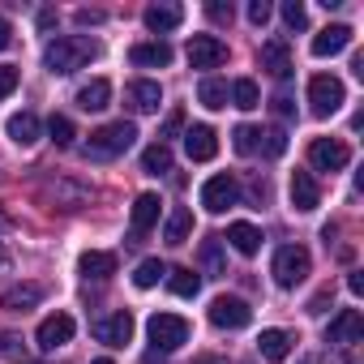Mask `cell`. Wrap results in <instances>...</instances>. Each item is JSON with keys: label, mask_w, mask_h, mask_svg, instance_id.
<instances>
[{"label": "cell", "mask_w": 364, "mask_h": 364, "mask_svg": "<svg viewBox=\"0 0 364 364\" xmlns=\"http://www.w3.org/2000/svg\"><path fill=\"white\" fill-rule=\"evenodd\" d=\"M240 202V185L232 176H210L206 185H202V206L210 210V215H223V210H232Z\"/></svg>", "instance_id": "cell-8"}, {"label": "cell", "mask_w": 364, "mask_h": 364, "mask_svg": "<svg viewBox=\"0 0 364 364\" xmlns=\"http://www.w3.org/2000/svg\"><path fill=\"white\" fill-rule=\"evenodd\" d=\"M228 245H232L236 253L253 257V253L262 249V232H257L253 223H232V228H228Z\"/></svg>", "instance_id": "cell-27"}, {"label": "cell", "mask_w": 364, "mask_h": 364, "mask_svg": "<svg viewBox=\"0 0 364 364\" xmlns=\"http://www.w3.org/2000/svg\"><path fill=\"white\" fill-rule=\"evenodd\" d=\"M95 56H99V43H95V39H82V35H60V39H52V43L43 48L48 73H60V77L86 69Z\"/></svg>", "instance_id": "cell-1"}, {"label": "cell", "mask_w": 364, "mask_h": 364, "mask_svg": "<svg viewBox=\"0 0 364 364\" xmlns=\"http://www.w3.org/2000/svg\"><path fill=\"white\" fill-rule=\"evenodd\" d=\"M43 296H48V287H43V283H14L5 296H0V304H5L9 313H26V309H35Z\"/></svg>", "instance_id": "cell-19"}, {"label": "cell", "mask_w": 364, "mask_h": 364, "mask_svg": "<svg viewBox=\"0 0 364 364\" xmlns=\"http://www.w3.org/2000/svg\"><path fill=\"white\" fill-rule=\"evenodd\" d=\"M232 103H236L240 112H253V107L262 103V90H257V82H253V77H240V82H232Z\"/></svg>", "instance_id": "cell-30"}, {"label": "cell", "mask_w": 364, "mask_h": 364, "mask_svg": "<svg viewBox=\"0 0 364 364\" xmlns=\"http://www.w3.org/2000/svg\"><path fill=\"white\" fill-rule=\"evenodd\" d=\"M210 321L219 330H245L253 321V309L240 300V296H215L210 300Z\"/></svg>", "instance_id": "cell-7"}, {"label": "cell", "mask_w": 364, "mask_h": 364, "mask_svg": "<svg viewBox=\"0 0 364 364\" xmlns=\"http://www.w3.org/2000/svg\"><path fill=\"white\" fill-rule=\"evenodd\" d=\"M270 14H274V9H270V0H253V5H249V22H253V26H266Z\"/></svg>", "instance_id": "cell-40"}, {"label": "cell", "mask_w": 364, "mask_h": 364, "mask_svg": "<svg viewBox=\"0 0 364 364\" xmlns=\"http://www.w3.org/2000/svg\"><path fill=\"white\" fill-rule=\"evenodd\" d=\"M124 103H129L137 116H150V112H159V103H163V86L150 82V77H137V82H129Z\"/></svg>", "instance_id": "cell-11"}, {"label": "cell", "mask_w": 364, "mask_h": 364, "mask_svg": "<svg viewBox=\"0 0 364 364\" xmlns=\"http://www.w3.org/2000/svg\"><path fill=\"white\" fill-rule=\"evenodd\" d=\"M180 18H185V9H180V5H150V9L141 14V22H146L150 35H167V31H176Z\"/></svg>", "instance_id": "cell-20"}, {"label": "cell", "mask_w": 364, "mask_h": 364, "mask_svg": "<svg viewBox=\"0 0 364 364\" xmlns=\"http://www.w3.org/2000/svg\"><path fill=\"white\" fill-rule=\"evenodd\" d=\"M206 18H210V22H219V26H223V22H232V18H236L232 0H210V5H206Z\"/></svg>", "instance_id": "cell-37"}, {"label": "cell", "mask_w": 364, "mask_h": 364, "mask_svg": "<svg viewBox=\"0 0 364 364\" xmlns=\"http://www.w3.org/2000/svg\"><path fill=\"white\" fill-rule=\"evenodd\" d=\"M159 206H163L159 193H141V198L133 202V219H129V223H133V236H146V232L159 223Z\"/></svg>", "instance_id": "cell-22"}, {"label": "cell", "mask_w": 364, "mask_h": 364, "mask_svg": "<svg viewBox=\"0 0 364 364\" xmlns=\"http://www.w3.org/2000/svg\"><path fill=\"white\" fill-rule=\"evenodd\" d=\"M146 334L159 351H176V347H185L189 343V321L185 317H176V313H154L146 321Z\"/></svg>", "instance_id": "cell-5"}, {"label": "cell", "mask_w": 364, "mask_h": 364, "mask_svg": "<svg viewBox=\"0 0 364 364\" xmlns=\"http://www.w3.org/2000/svg\"><path fill=\"white\" fill-rule=\"evenodd\" d=\"M141 167H146L150 176H163V171H171V150H167L163 141L146 146V150H141Z\"/></svg>", "instance_id": "cell-31"}, {"label": "cell", "mask_w": 364, "mask_h": 364, "mask_svg": "<svg viewBox=\"0 0 364 364\" xmlns=\"http://www.w3.org/2000/svg\"><path fill=\"white\" fill-rule=\"evenodd\" d=\"M48 133H52L56 146H73V137H77V129H73L69 116H52V120H48Z\"/></svg>", "instance_id": "cell-34"}, {"label": "cell", "mask_w": 364, "mask_h": 364, "mask_svg": "<svg viewBox=\"0 0 364 364\" xmlns=\"http://www.w3.org/2000/svg\"><path fill=\"white\" fill-rule=\"evenodd\" d=\"M228 60V43L215 35H193L189 39V65L193 69H219Z\"/></svg>", "instance_id": "cell-9"}, {"label": "cell", "mask_w": 364, "mask_h": 364, "mask_svg": "<svg viewBox=\"0 0 364 364\" xmlns=\"http://www.w3.org/2000/svg\"><path fill=\"white\" fill-rule=\"evenodd\" d=\"M193 364H223V360H219V355H198Z\"/></svg>", "instance_id": "cell-48"}, {"label": "cell", "mask_w": 364, "mask_h": 364, "mask_svg": "<svg viewBox=\"0 0 364 364\" xmlns=\"http://www.w3.org/2000/svg\"><path fill=\"white\" fill-rule=\"evenodd\" d=\"M18 90V69L14 65H0V99H9Z\"/></svg>", "instance_id": "cell-39"}, {"label": "cell", "mask_w": 364, "mask_h": 364, "mask_svg": "<svg viewBox=\"0 0 364 364\" xmlns=\"http://www.w3.org/2000/svg\"><path fill=\"white\" fill-rule=\"evenodd\" d=\"M99 22H103L99 9H77V26H99Z\"/></svg>", "instance_id": "cell-43"}, {"label": "cell", "mask_w": 364, "mask_h": 364, "mask_svg": "<svg viewBox=\"0 0 364 364\" xmlns=\"http://www.w3.org/2000/svg\"><path fill=\"white\" fill-rule=\"evenodd\" d=\"M129 60H133L137 69H167V65H171V48H167L163 39H146V43H133Z\"/></svg>", "instance_id": "cell-18"}, {"label": "cell", "mask_w": 364, "mask_h": 364, "mask_svg": "<svg viewBox=\"0 0 364 364\" xmlns=\"http://www.w3.org/2000/svg\"><path fill=\"white\" fill-rule=\"evenodd\" d=\"M107 103H112V82L107 77H95V82H86L77 90V107L82 112H103Z\"/></svg>", "instance_id": "cell-23"}, {"label": "cell", "mask_w": 364, "mask_h": 364, "mask_svg": "<svg viewBox=\"0 0 364 364\" xmlns=\"http://www.w3.org/2000/svg\"><path fill=\"white\" fill-rule=\"evenodd\" d=\"M180 124H185V112H171V116L163 120V129H159V141L167 146V137H176V133H180Z\"/></svg>", "instance_id": "cell-41"}, {"label": "cell", "mask_w": 364, "mask_h": 364, "mask_svg": "<svg viewBox=\"0 0 364 364\" xmlns=\"http://www.w3.org/2000/svg\"><path fill=\"white\" fill-rule=\"evenodd\" d=\"M283 22H287V31H304L309 26V14H304L300 0H287V5H283Z\"/></svg>", "instance_id": "cell-36"}, {"label": "cell", "mask_w": 364, "mask_h": 364, "mask_svg": "<svg viewBox=\"0 0 364 364\" xmlns=\"http://www.w3.org/2000/svg\"><path fill=\"white\" fill-rule=\"evenodd\" d=\"M185 150H189L193 163H210V159L219 154V137H215V129H210V124H193V129L185 133Z\"/></svg>", "instance_id": "cell-17"}, {"label": "cell", "mask_w": 364, "mask_h": 364, "mask_svg": "<svg viewBox=\"0 0 364 364\" xmlns=\"http://www.w3.org/2000/svg\"><path fill=\"white\" fill-rule=\"evenodd\" d=\"M257 351H262L270 364H279V360H287V355H291V334H287V330H262Z\"/></svg>", "instance_id": "cell-25"}, {"label": "cell", "mask_w": 364, "mask_h": 364, "mask_svg": "<svg viewBox=\"0 0 364 364\" xmlns=\"http://www.w3.org/2000/svg\"><path fill=\"white\" fill-rule=\"evenodd\" d=\"M77 270H82V279H95V283H103V279H112V274H116V253L90 249V253H82Z\"/></svg>", "instance_id": "cell-21"}, {"label": "cell", "mask_w": 364, "mask_h": 364, "mask_svg": "<svg viewBox=\"0 0 364 364\" xmlns=\"http://www.w3.org/2000/svg\"><path fill=\"white\" fill-rule=\"evenodd\" d=\"M232 137H236V150L240 154H257L262 150V129H253V124H240Z\"/></svg>", "instance_id": "cell-35"}, {"label": "cell", "mask_w": 364, "mask_h": 364, "mask_svg": "<svg viewBox=\"0 0 364 364\" xmlns=\"http://www.w3.org/2000/svg\"><path fill=\"white\" fill-rule=\"evenodd\" d=\"M330 300H334V287H321V291L309 300V313H326V304H330Z\"/></svg>", "instance_id": "cell-42"}, {"label": "cell", "mask_w": 364, "mask_h": 364, "mask_svg": "<svg viewBox=\"0 0 364 364\" xmlns=\"http://www.w3.org/2000/svg\"><path fill=\"white\" fill-rule=\"evenodd\" d=\"M198 99H202V107H210V112H223V107H228V82H223V77H202V86H198Z\"/></svg>", "instance_id": "cell-28"}, {"label": "cell", "mask_w": 364, "mask_h": 364, "mask_svg": "<svg viewBox=\"0 0 364 364\" xmlns=\"http://www.w3.org/2000/svg\"><path fill=\"white\" fill-rule=\"evenodd\" d=\"M163 274H167V266H163L159 257H146V262H141V266L133 270V287H141V291H150V287H154V283H159Z\"/></svg>", "instance_id": "cell-32"}, {"label": "cell", "mask_w": 364, "mask_h": 364, "mask_svg": "<svg viewBox=\"0 0 364 364\" xmlns=\"http://www.w3.org/2000/svg\"><path fill=\"white\" fill-rule=\"evenodd\" d=\"M309 163L317 167V171H343L347 163H351V150H347V141H338V137H313V146H309Z\"/></svg>", "instance_id": "cell-6"}, {"label": "cell", "mask_w": 364, "mask_h": 364, "mask_svg": "<svg viewBox=\"0 0 364 364\" xmlns=\"http://www.w3.org/2000/svg\"><path fill=\"white\" fill-rule=\"evenodd\" d=\"M95 364H112V360H95Z\"/></svg>", "instance_id": "cell-50"}, {"label": "cell", "mask_w": 364, "mask_h": 364, "mask_svg": "<svg viewBox=\"0 0 364 364\" xmlns=\"http://www.w3.org/2000/svg\"><path fill=\"white\" fill-rule=\"evenodd\" d=\"M202 262H206V270H210V274H228V266H223V245H219V236L202 240Z\"/></svg>", "instance_id": "cell-33"}, {"label": "cell", "mask_w": 364, "mask_h": 364, "mask_svg": "<svg viewBox=\"0 0 364 364\" xmlns=\"http://www.w3.org/2000/svg\"><path fill=\"white\" fill-rule=\"evenodd\" d=\"M347 48H351V26H343V22H334V26H326L321 35H313V56H317V60L338 56V52H347Z\"/></svg>", "instance_id": "cell-15"}, {"label": "cell", "mask_w": 364, "mask_h": 364, "mask_svg": "<svg viewBox=\"0 0 364 364\" xmlns=\"http://www.w3.org/2000/svg\"><path fill=\"white\" fill-rule=\"evenodd\" d=\"M347 287H351V296H360V291H364V279H360V274H351V279H347Z\"/></svg>", "instance_id": "cell-47"}, {"label": "cell", "mask_w": 364, "mask_h": 364, "mask_svg": "<svg viewBox=\"0 0 364 364\" xmlns=\"http://www.w3.org/2000/svg\"><path fill=\"white\" fill-rule=\"evenodd\" d=\"M39 129H43V124H39L35 112H14V116H9V137H14L18 146H35V141H39Z\"/></svg>", "instance_id": "cell-24"}, {"label": "cell", "mask_w": 364, "mask_h": 364, "mask_svg": "<svg viewBox=\"0 0 364 364\" xmlns=\"http://www.w3.org/2000/svg\"><path fill=\"white\" fill-rule=\"evenodd\" d=\"M300 364H313V360H300Z\"/></svg>", "instance_id": "cell-51"}, {"label": "cell", "mask_w": 364, "mask_h": 364, "mask_svg": "<svg viewBox=\"0 0 364 364\" xmlns=\"http://www.w3.org/2000/svg\"><path fill=\"white\" fill-rule=\"evenodd\" d=\"M189 232H193V210H189V206H176V210L167 215L163 240H167V245H185V240H189Z\"/></svg>", "instance_id": "cell-26"}, {"label": "cell", "mask_w": 364, "mask_h": 364, "mask_svg": "<svg viewBox=\"0 0 364 364\" xmlns=\"http://www.w3.org/2000/svg\"><path fill=\"white\" fill-rule=\"evenodd\" d=\"M0 351H5V355H18V338H14V334H0Z\"/></svg>", "instance_id": "cell-45"}, {"label": "cell", "mask_w": 364, "mask_h": 364, "mask_svg": "<svg viewBox=\"0 0 364 364\" xmlns=\"http://www.w3.org/2000/svg\"><path fill=\"white\" fill-rule=\"evenodd\" d=\"M73 330H77V321L69 317V313H52V317H43L39 321V347L43 351H56V347H65L69 338H73Z\"/></svg>", "instance_id": "cell-10"}, {"label": "cell", "mask_w": 364, "mask_h": 364, "mask_svg": "<svg viewBox=\"0 0 364 364\" xmlns=\"http://www.w3.org/2000/svg\"><path fill=\"white\" fill-rule=\"evenodd\" d=\"M5 262H9V253H5V245H0V266H5Z\"/></svg>", "instance_id": "cell-49"}, {"label": "cell", "mask_w": 364, "mask_h": 364, "mask_svg": "<svg viewBox=\"0 0 364 364\" xmlns=\"http://www.w3.org/2000/svg\"><path fill=\"white\" fill-rule=\"evenodd\" d=\"M309 270H313V257H309L304 245H283V249L274 253V266H270V274H274L279 287H296V283H304Z\"/></svg>", "instance_id": "cell-3"}, {"label": "cell", "mask_w": 364, "mask_h": 364, "mask_svg": "<svg viewBox=\"0 0 364 364\" xmlns=\"http://www.w3.org/2000/svg\"><path fill=\"white\" fill-rule=\"evenodd\" d=\"M133 141H137V129H133L129 120L103 124V129L90 133V141H86V159H116V154H124Z\"/></svg>", "instance_id": "cell-2"}, {"label": "cell", "mask_w": 364, "mask_h": 364, "mask_svg": "<svg viewBox=\"0 0 364 364\" xmlns=\"http://www.w3.org/2000/svg\"><path fill=\"white\" fill-rule=\"evenodd\" d=\"M9 39H14V31H9V22H5V18H0V52L9 48Z\"/></svg>", "instance_id": "cell-46"}, {"label": "cell", "mask_w": 364, "mask_h": 364, "mask_svg": "<svg viewBox=\"0 0 364 364\" xmlns=\"http://www.w3.org/2000/svg\"><path fill=\"white\" fill-rule=\"evenodd\" d=\"M274 112H279V116H291V112H296V103H291L287 95H274Z\"/></svg>", "instance_id": "cell-44"}, {"label": "cell", "mask_w": 364, "mask_h": 364, "mask_svg": "<svg viewBox=\"0 0 364 364\" xmlns=\"http://www.w3.org/2000/svg\"><path fill=\"white\" fill-rule=\"evenodd\" d=\"M291 206L300 210V215H309V210H317L321 206V189H317V180H313V171H291Z\"/></svg>", "instance_id": "cell-14"}, {"label": "cell", "mask_w": 364, "mask_h": 364, "mask_svg": "<svg viewBox=\"0 0 364 364\" xmlns=\"http://www.w3.org/2000/svg\"><path fill=\"white\" fill-rule=\"evenodd\" d=\"M262 137H266V154H270V159H279V154L287 150V133H283V129H270V133H262Z\"/></svg>", "instance_id": "cell-38"}, {"label": "cell", "mask_w": 364, "mask_h": 364, "mask_svg": "<svg viewBox=\"0 0 364 364\" xmlns=\"http://www.w3.org/2000/svg\"><path fill=\"white\" fill-rule=\"evenodd\" d=\"M360 338H364L360 309H338V317L326 326V343H360Z\"/></svg>", "instance_id": "cell-12"}, {"label": "cell", "mask_w": 364, "mask_h": 364, "mask_svg": "<svg viewBox=\"0 0 364 364\" xmlns=\"http://www.w3.org/2000/svg\"><path fill=\"white\" fill-rule=\"evenodd\" d=\"M347 103V86L334 77V73H317L313 82H309V107H313V116H334L338 107Z\"/></svg>", "instance_id": "cell-4"}, {"label": "cell", "mask_w": 364, "mask_h": 364, "mask_svg": "<svg viewBox=\"0 0 364 364\" xmlns=\"http://www.w3.org/2000/svg\"><path fill=\"white\" fill-rule=\"evenodd\" d=\"M95 338L99 343H107V347H124L129 338H133V313H112V317H103V321H95Z\"/></svg>", "instance_id": "cell-13"}, {"label": "cell", "mask_w": 364, "mask_h": 364, "mask_svg": "<svg viewBox=\"0 0 364 364\" xmlns=\"http://www.w3.org/2000/svg\"><path fill=\"white\" fill-rule=\"evenodd\" d=\"M262 69L270 73V77H291V48H287V39H266L262 43Z\"/></svg>", "instance_id": "cell-16"}, {"label": "cell", "mask_w": 364, "mask_h": 364, "mask_svg": "<svg viewBox=\"0 0 364 364\" xmlns=\"http://www.w3.org/2000/svg\"><path fill=\"white\" fill-rule=\"evenodd\" d=\"M167 287H171L180 300H193V296L202 291V274H193V270H167Z\"/></svg>", "instance_id": "cell-29"}]
</instances>
